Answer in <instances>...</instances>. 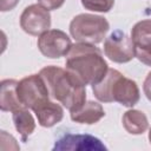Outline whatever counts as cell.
Wrapping results in <instances>:
<instances>
[{"label":"cell","mask_w":151,"mask_h":151,"mask_svg":"<svg viewBox=\"0 0 151 151\" xmlns=\"http://www.w3.org/2000/svg\"><path fill=\"white\" fill-rule=\"evenodd\" d=\"M124 129L130 134H143L147 127L149 122L144 112L139 110H129L123 114L122 118Z\"/></svg>","instance_id":"cell-14"},{"label":"cell","mask_w":151,"mask_h":151,"mask_svg":"<svg viewBox=\"0 0 151 151\" xmlns=\"http://www.w3.org/2000/svg\"><path fill=\"white\" fill-rule=\"evenodd\" d=\"M17 85L18 81L15 79H4L1 81V91H0L1 111L14 112L19 109H24L17 96Z\"/></svg>","instance_id":"cell-13"},{"label":"cell","mask_w":151,"mask_h":151,"mask_svg":"<svg viewBox=\"0 0 151 151\" xmlns=\"http://www.w3.org/2000/svg\"><path fill=\"white\" fill-rule=\"evenodd\" d=\"M19 0H1L0 1V11L1 12H7L13 9L18 5Z\"/></svg>","instance_id":"cell-19"},{"label":"cell","mask_w":151,"mask_h":151,"mask_svg":"<svg viewBox=\"0 0 151 151\" xmlns=\"http://www.w3.org/2000/svg\"><path fill=\"white\" fill-rule=\"evenodd\" d=\"M17 96L22 107L32 111L50 100L48 87L40 73L27 76L18 81Z\"/></svg>","instance_id":"cell-5"},{"label":"cell","mask_w":151,"mask_h":151,"mask_svg":"<svg viewBox=\"0 0 151 151\" xmlns=\"http://www.w3.org/2000/svg\"><path fill=\"white\" fill-rule=\"evenodd\" d=\"M50 96L70 112L77 111L86 101V85L67 68L50 65L40 70Z\"/></svg>","instance_id":"cell-1"},{"label":"cell","mask_w":151,"mask_h":151,"mask_svg":"<svg viewBox=\"0 0 151 151\" xmlns=\"http://www.w3.org/2000/svg\"><path fill=\"white\" fill-rule=\"evenodd\" d=\"M20 27L29 35H41L51 27L50 9L40 4L27 6L20 15Z\"/></svg>","instance_id":"cell-8"},{"label":"cell","mask_w":151,"mask_h":151,"mask_svg":"<svg viewBox=\"0 0 151 151\" xmlns=\"http://www.w3.org/2000/svg\"><path fill=\"white\" fill-rule=\"evenodd\" d=\"M104 53L113 63L125 64L131 61L134 55V46L125 32L120 29L113 31L104 42Z\"/></svg>","instance_id":"cell-6"},{"label":"cell","mask_w":151,"mask_h":151,"mask_svg":"<svg viewBox=\"0 0 151 151\" xmlns=\"http://www.w3.org/2000/svg\"><path fill=\"white\" fill-rule=\"evenodd\" d=\"M143 91L145 97L147 98V100L151 101V71L147 73L144 83H143Z\"/></svg>","instance_id":"cell-18"},{"label":"cell","mask_w":151,"mask_h":151,"mask_svg":"<svg viewBox=\"0 0 151 151\" xmlns=\"http://www.w3.org/2000/svg\"><path fill=\"white\" fill-rule=\"evenodd\" d=\"M38 2L51 11V9H58L59 7H61L65 0H38Z\"/></svg>","instance_id":"cell-17"},{"label":"cell","mask_w":151,"mask_h":151,"mask_svg":"<svg viewBox=\"0 0 151 151\" xmlns=\"http://www.w3.org/2000/svg\"><path fill=\"white\" fill-rule=\"evenodd\" d=\"M33 112L35 113L38 124L42 127H52L64 118V109L59 104L50 100L37 107Z\"/></svg>","instance_id":"cell-12"},{"label":"cell","mask_w":151,"mask_h":151,"mask_svg":"<svg viewBox=\"0 0 151 151\" xmlns=\"http://www.w3.org/2000/svg\"><path fill=\"white\" fill-rule=\"evenodd\" d=\"M12 119L14 123L15 130L19 132L21 140L26 142L27 138L33 133L35 129V120L33 116L29 113L28 109H19L14 112H12Z\"/></svg>","instance_id":"cell-15"},{"label":"cell","mask_w":151,"mask_h":151,"mask_svg":"<svg viewBox=\"0 0 151 151\" xmlns=\"http://www.w3.org/2000/svg\"><path fill=\"white\" fill-rule=\"evenodd\" d=\"M92 91L101 103L117 101L126 107H133L140 98L137 83L116 68H109L105 77L98 84L92 85Z\"/></svg>","instance_id":"cell-3"},{"label":"cell","mask_w":151,"mask_h":151,"mask_svg":"<svg viewBox=\"0 0 151 151\" xmlns=\"http://www.w3.org/2000/svg\"><path fill=\"white\" fill-rule=\"evenodd\" d=\"M53 150L57 151H103L106 146L101 140L91 134L81 133H66L58 140H55Z\"/></svg>","instance_id":"cell-10"},{"label":"cell","mask_w":151,"mask_h":151,"mask_svg":"<svg viewBox=\"0 0 151 151\" xmlns=\"http://www.w3.org/2000/svg\"><path fill=\"white\" fill-rule=\"evenodd\" d=\"M131 40L136 58L146 66H151V19L134 24L131 29Z\"/></svg>","instance_id":"cell-9"},{"label":"cell","mask_w":151,"mask_h":151,"mask_svg":"<svg viewBox=\"0 0 151 151\" xmlns=\"http://www.w3.org/2000/svg\"><path fill=\"white\" fill-rule=\"evenodd\" d=\"M81 5L92 12L107 13L114 5V0H80Z\"/></svg>","instance_id":"cell-16"},{"label":"cell","mask_w":151,"mask_h":151,"mask_svg":"<svg viewBox=\"0 0 151 151\" xmlns=\"http://www.w3.org/2000/svg\"><path fill=\"white\" fill-rule=\"evenodd\" d=\"M66 57V68L74 73L85 85L98 84L109 70L101 51L92 44L77 42L72 45Z\"/></svg>","instance_id":"cell-2"},{"label":"cell","mask_w":151,"mask_h":151,"mask_svg":"<svg viewBox=\"0 0 151 151\" xmlns=\"http://www.w3.org/2000/svg\"><path fill=\"white\" fill-rule=\"evenodd\" d=\"M37 45L44 57L50 59H58L67 55L72 47V41L64 31L48 29L39 35Z\"/></svg>","instance_id":"cell-7"},{"label":"cell","mask_w":151,"mask_h":151,"mask_svg":"<svg viewBox=\"0 0 151 151\" xmlns=\"http://www.w3.org/2000/svg\"><path fill=\"white\" fill-rule=\"evenodd\" d=\"M149 142H150V144H151V127H150V130H149Z\"/></svg>","instance_id":"cell-20"},{"label":"cell","mask_w":151,"mask_h":151,"mask_svg":"<svg viewBox=\"0 0 151 151\" xmlns=\"http://www.w3.org/2000/svg\"><path fill=\"white\" fill-rule=\"evenodd\" d=\"M109 29L110 24L104 17L90 13L78 14L70 22L71 37L78 42L99 44L104 40Z\"/></svg>","instance_id":"cell-4"},{"label":"cell","mask_w":151,"mask_h":151,"mask_svg":"<svg viewBox=\"0 0 151 151\" xmlns=\"http://www.w3.org/2000/svg\"><path fill=\"white\" fill-rule=\"evenodd\" d=\"M103 117H105V111L103 106L93 100H87L77 111L71 112V119L79 124H96Z\"/></svg>","instance_id":"cell-11"}]
</instances>
